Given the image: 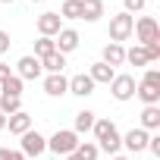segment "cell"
Wrapping results in <instances>:
<instances>
[{"label": "cell", "mask_w": 160, "mask_h": 160, "mask_svg": "<svg viewBox=\"0 0 160 160\" xmlns=\"http://www.w3.org/2000/svg\"><path fill=\"white\" fill-rule=\"evenodd\" d=\"M91 132H94V138H98V141H94V144H98V151L119 154V148H122V135H119L116 122H110V119H94Z\"/></svg>", "instance_id": "1"}, {"label": "cell", "mask_w": 160, "mask_h": 160, "mask_svg": "<svg viewBox=\"0 0 160 160\" xmlns=\"http://www.w3.org/2000/svg\"><path fill=\"white\" fill-rule=\"evenodd\" d=\"M78 148V135L72 129H57L50 138H47V151H53L57 157H66V154H75Z\"/></svg>", "instance_id": "2"}, {"label": "cell", "mask_w": 160, "mask_h": 160, "mask_svg": "<svg viewBox=\"0 0 160 160\" xmlns=\"http://www.w3.org/2000/svg\"><path fill=\"white\" fill-rule=\"evenodd\" d=\"M135 88H138V82H135V75H129V72H119V75H113V82H110V94H113V101H132L135 98Z\"/></svg>", "instance_id": "3"}, {"label": "cell", "mask_w": 160, "mask_h": 160, "mask_svg": "<svg viewBox=\"0 0 160 160\" xmlns=\"http://www.w3.org/2000/svg\"><path fill=\"white\" fill-rule=\"evenodd\" d=\"M132 28H135V16H129V13H116V16L110 19V41H113V44L129 41V38H132Z\"/></svg>", "instance_id": "4"}, {"label": "cell", "mask_w": 160, "mask_h": 160, "mask_svg": "<svg viewBox=\"0 0 160 160\" xmlns=\"http://www.w3.org/2000/svg\"><path fill=\"white\" fill-rule=\"evenodd\" d=\"M132 35H135V38H138V44L144 47V44H151V41H160V25H157V19H154V16H141V19L135 22Z\"/></svg>", "instance_id": "5"}, {"label": "cell", "mask_w": 160, "mask_h": 160, "mask_svg": "<svg viewBox=\"0 0 160 160\" xmlns=\"http://www.w3.org/2000/svg\"><path fill=\"white\" fill-rule=\"evenodd\" d=\"M22 141H19V151L25 154V157H41L44 151H47V138L41 135V132H35V129H28L25 135H19Z\"/></svg>", "instance_id": "6"}, {"label": "cell", "mask_w": 160, "mask_h": 160, "mask_svg": "<svg viewBox=\"0 0 160 160\" xmlns=\"http://www.w3.org/2000/svg\"><path fill=\"white\" fill-rule=\"evenodd\" d=\"M41 72H44V69H41V60H38V57H32V53H28V57H19L16 75L22 78V82H28V78H41Z\"/></svg>", "instance_id": "7"}, {"label": "cell", "mask_w": 160, "mask_h": 160, "mask_svg": "<svg viewBox=\"0 0 160 160\" xmlns=\"http://www.w3.org/2000/svg\"><path fill=\"white\" fill-rule=\"evenodd\" d=\"M60 28H63L60 13H41V16H38V35H41V38H57Z\"/></svg>", "instance_id": "8"}, {"label": "cell", "mask_w": 160, "mask_h": 160, "mask_svg": "<svg viewBox=\"0 0 160 160\" xmlns=\"http://www.w3.org/2000/svg\"><path fill=\"white\" fill-rule=\"evenodd\" d=\"M148 132L144 129H129L126 135H122V148L129 151V154H141V151H148Z\"/></svg>", "instance_id": "9"}, {"label": "cell", "mask_w": 160, "mask_h": 160, "mask_svg": "<svg viewBox=\"0 0 160 160\" xmlns=\"http://www.w3.org/2000/svg\"><path fill=\"white\" fill-rule=\"evenodd\" d=\"M78 41H82V38H78V32L75 28H60V35L53 38V44H57V53H72L75 47H78Z\"/></svg>", "instance_id": "10"}, {"label": "cell", "mask_w": 160, "mask_h": 160, "mask_svg": "<svg viewBox=\"0 0 160 160\" xmlns=\"http://www.w3.org/2000/svg\"><path fill=\"white\" fill-rule=\"evenodd\" d=\"M44 94H50V98H63V94H69V78H66L63 72L47 75V78H44Z\"/></svg>", "instance_id": "11"}, {"label": "cell", "mask_w": 160, "mask_h": 160, "mask_svg": "<svg viewBox=\"0 0 160 160\" xmlns=\"http://www.w3.org/2000/svg\"><path fill=\"white\" fill-rule=\"evenodd\" d=\"M69 94H75V98H91L94 94V82L88 78V72H78V75L69 78Z\"/></svg>", "instance_id": "12"}, {"label": "cell", "mask_w": 160, "mask_h": 160, "mask_svg": "<svg viewBox=\"0 0 160 160\" xmlns=\"http://www.w3.org/2000/svg\"><path fill=\"white\" fill-rule=\"evenodd\" d=\"M113 75H116V69H110L107 63H91V69H88V78L94 85H110Z\"/></svg>", "instance_id": "13"}, {"label": "cell", "mask_w": 160, "mask_h": 160, "mask_svg": "<svg viewBox=\"0 0 160 160\" xmlns=\"http://www.w3.org/2000/svg\"><path fill=\"white\" fill-rule=\"evenodd\" d=\"M101 63H107L110 69L122 66V63H126V47H122V44H113V41H110V44L104 47V60H101Z\"/></svg>", "instance_id": "14"}, {"label": "cell", "mask_w": 160, "mask_h": 160, "mask_svg": "<svg viewBox=\"0 0 160 160\" xmlns=\"http://www.w3.org/2000/svg\"><path fill=\"white\" fill-rule=\"evenodd\" d=\"M7 126H10V132H13V135H25V132L32 129V116H28L25 110H19V113L7 116Z\"/></svg>", "instance_id": "15"}, {"label": "cell", "mask_w": 160, "mask_h": 160, "mask_svg": "<svg viewBox=\"0 0 160 160\" xmlns=\"http://www.w3.org/2000/svg\"><path fill=\"white\" fill-rule=\"evenodd\" d=\"M138 129H144V132H157V129H160V104L141 110V126H138Z\"/></svg>", "instance_id": "16"}, {"label": "cell", "mask_w": 160, "mask_h": 160, "mask_svg": "<svg viewBox=\"0 0 160 160\" xmlns=\"http://www.w3.org/2000/svg\"><path fill=\"white\" fill-rule=\"evenodd\" d=\"M104 16V0H82V19L85 22H98Z\"/></svg>", "instance_id": "17"}, {"label": "cell", "mask_w": 160, "mask_h": 160, "mask_svg": "<svg viewBox=\"0 0 160 160\" xmlns=\"http://www.w3.org/2000/svg\"><path fill=\"white\" fill-rule=\"evenodd\" d=\"M135 94L141 98V104H144V107H157V104H160V88H154V85H141V82H138Z\"/></svg>", "instance_id": "18"}, {"label": "cell", "mask_w": 160, "mask_h": 160, "mask_svg": "<svg viewBox=\"0 0 160 160\" xmlns=\"http://www.w3.org/2000/svg\"><path fill=\"white\" fill-rule=\"evenodd\" d=\"M94 119H98V116H94L91 110H78V113H75V126H72V132H75V135H82V132H91Z\"/></svg>", "instance_id": "19"}, {"label": "cell", "mask_w": 160, "mask_h": 160, "mask_svg": "<svg viewBox=\"0 0 160 160\" xmlns=\"http://www.w3.org/2000/svg\"><path fill=\"white\" fill-rule=\"evenodd\" d=\"M0 94H13V98H22V78L13 72V75H7L3 82H0Z\"/></svg>", "instance_id": "20"}, {"label": "cell", "mask_w": 160, "mask_h": 160, "mask_svg": "<svg viewBox=\"0 0 160 160\" xmlns=\"http://www.w3.org/2000/svg\"><path fill=\"white\" fill-rule=\"evenodd\" d=\"M63 66H66V57L63 53H47L44 60H41V69H47V75H53V72H63Z\"/></svg>", "instance_id": "21"}, {"label": "cell", "mask_w": 160, "mask_h": 160, "mask_svg": "<svg viewBox=\"0 0 160 160\" xmlns=\"http://www.w3.org/2000/svg\"><path fill=\"white\" fill-rule=\"evenodd\" d=\"M22 110V98H13V94H0V113L3 116H13Z\"/></svg>", "instance_id": "22"}, {"label": "cell", "mask_w": 160, "mask_h": 160, "mask_svg": "<svg viewBox=\"0 0 160 160\" xmlns=\"http://www.w3.org/2000/svg\"><path fill=\"white\" fill-rule=\"evenodd\" d=\"M60 19H82V0H63Z\"/></svg>", "instance_id": "23"}, {"label": "cell", "mask_w": 160, "mask_h": 160, "mask_svg": "<svg viewBox=\"0 0 160 160\" xmlns=\"http://www.w3.org/2000/svg\"><path fill=\"white\" fill-rule=\"evenodd\" d=\"M126 63H132V66H148L151 60H148V50H144L141 44H135L132 50H126Z\"/></svg>", "instance_id": "24"}, {"label": "cell", "mask_w": 160, "mask_h": 160, "mask_svg": "<svg viewBox=\"0 0 160 160\" xmlns=\"http://www.w3.org/2000/svg\"><path fill=\"white\" fill-rule=\"evenodd\" d=\"M75 154H78V160H98V144L94 141H78V148H75Z\"/></svg>", "instance_id": "25"}, {"label": "cell", "mask_w": 160, "mask_h": 160, "mask_svg": "<svg viewBox=\"0 0 160 160\" xmlns=\"http://www.w3.org/2000/svg\"><path fill=\"white\" fill-rule=\"evenodd\" d=\"M53 50H57L53 38H38V41H35V57H38V60H44V57L53 53Z\"/></svg>", "instance_id": "26"}, {"label": "cell", "mask_w": 160, "mask_h": 160, "mask_svg": "<svg viewBox=\"0 0 160 160\" xmlns=\"http://www.w3.org/2000/svg\"><path fill=\"white\" fill-rule=\"evenodd\" d=\"M141 85H154V88H160V69L151 66V69L144 72V78H141Z\"/></svg>", "instance_id": "27"}, {"label": "cell", "mask_w": 160, "mask_h": 160, "mask_svg": "<svg viewBox=\"0 0 160 160\" xmlns=\"http://www.w3.org/2000/svg\"><path fill=\"white\" fill-rule=\"evenodd\" d=\"M144 3H148V0H122V7H126L122 13H129V16H132V13H141Z\"/></svg>", "instance_id": "28"}, {"label": "cell", "mask_w": 160, "mask_h": 160, "mask_svg": "<svg viewBox=\"0 0 160 160\" xmlns=\"http://www.w3.org/2000/svg\"><path fill=\"white\" fill-rule=\"evenodd\" d=\"M148 151H151L154 157H160V135H151V138H148Z\"/></svg>", "instance_id": "29"}, {"label": "cell", "mask_w": 160, "mask_h": 160, "mask_svg": "<svg viewBox=\"0 0 160 160\" xmlns=\"http://www.w3.org/2000/svg\"><path fill=\"white\" fill-rule=\"evenodd\" d=\"M10 50V32H3V28H0V57H3Z\"/></svg>", "instance_id": "30"}, {"label": "cell", "mask_w": 160, "mask_h": 160, "mask_svg": "<svg viewBox=\"0 0 160 160\" xmlns=\"http://www.w3.org/2000/svg\"><path fill=\"white\" fill-rule=\"evenodd\" d=\"M7 75H13V72H10V66H7V63H0V82H3Z\"/></svg>", "instance_id": "31"}, {"label": "cell", "mask_w": 160, "mask_h": 160, "mask_svg": "<svg viewBox=\"0 0 160 160\" xmlns=\"http://www.w3.org/2000/svg\"><path fill=\"white\" fill-rule=\"evenodd\" d=\"M10 160H25V154L22 151H10Z\"/></svg>", "instance_id": "32"}, {"label": "cell", "mask_w": 160, "mask_h": 160, "mask_svg": "<svg viewBox=\"0 0 160 160\" xmlns=\"http://www.w3.org/2000/svg\"><path fill=\"white\" fill-rule=\"evenodd\" d=\"M0 160H10V148H0Z\"/></svg>", "instance_id": "33"}, {"label": "cell", "mask_w": 160, "mask_h": 160, "mask_svg": "<svg viewBox=\"0 0 160 160\" xmlns=\"http://www.w3.org/2000/svg\"><path fill=\"white\" fill-rule=\"evenodd\" d=\"M3 129H7V116H3V113H0V132H3Z\"/></svg>", "instance_id": "34"}, {"label": "cell", "mask_w": 160, "mask_h": 160, "mask_svg": "<svg viewBox=\"0 0 160 160\" xmlns=\"http://www.w3.org/2000/svg\"><path fill=\"white\" fill-rule=\"evenodd\" d=\"M66 160H78V154H66Z\"/></svg>", "instance_id": "35"}, {"label": "cell", "mask_w": 160, "mask_h": 160, "mask_svg": "<svg viewBox=\"0 0 160 160\" xmlns=\"http://www.w3.org/2000/svg\"><path fill=\"white\" fill-rule=\"evenodd\" d=\"M113 160H129V157H119V154H113Z\"/></svg>", "instance_id": "36"}, {"label": "cell", "mask_w": 160, "mask_h": 160, "mask_svg": "<svg viewBox=\"0 0 160 160\" xmlns=\"http://www.w3.org/2000/svg\"><path fill=\"white\" fill-rule=\"evenodd\" d=\"M0 3H16V0H0Z\"/></svg>", "instance_id": "37"}, {"label": "cell", "mask_w": 160, "mask_h": 160, "mask_svg": "<svg viewBox=\"0 0 160 160\" xmlns=\"http://www.w3.org/2000/svg\"><path fill=\"white\" fill-rule=\"evenodd\" d=\"M32 3H44V0H32Z\"/></svg>", "instance_id": "38"}]
</instances>
